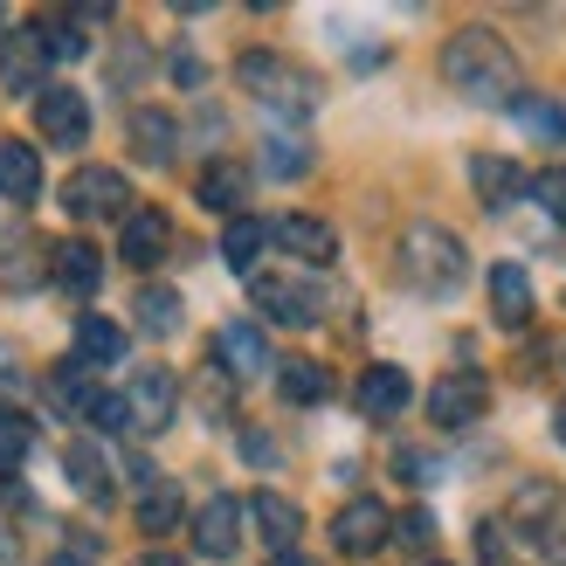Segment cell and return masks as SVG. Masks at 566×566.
I'll use <instances>...</instances> for the list:
<instances>
[{"mask_svg": "<svg viewBox=\"0 0 566 566\" xmlns=\"http://www.w3.org/2000/svg\"><path fill=\"white\" fill-rule=\"evenodd\" d=\"M442 83L470 104L512 111L518 104V55L504 49V35H491V28H457V35L442 42Z\"/></svg>", "mask_w": 566, "mask_h": 566, "instance_id": "1", "label": "cell"}, {"mask_svg": "<svg viewBox=\"0 0 566 566\" xmlns=\"http://www.w3.org/2000/svg\"><path fill=\"white\" fill-rule=\"evenodd\" d=\"M408 394H415V380L401 374V366H366V374H359V387H353V401H359V415L394 421V415L408 408Z\"/></svg>", "mask_w": 566, "mask_h": 566, "instance_id": "15", "label": "cell"}, {"mask_svg": "<svg viewBox=\"0 0 566 566\" xmlns=\"http://www.w3.org/2000/svg\"><path fill=\"white\" fill-rule=\"evenodd\" d=\"M512 118H518V125H525L532 138H553V146L566 138V104H559V97H525V91H518Z\"/></svg>", "mask_w": 566, "mask_h": 566, "instance_id": "32", "label": "cell"}, {"mask_svg": "<svg viewBox=\"0 0 566 566\" xmlns=\"http://www.w3.org/2000/svg\"><path fill=\"white\" fill-rule=\"evenodd\" d=\"M174 83H201V55L180 49V55H174Z\"/></svg>", "mask_w": 566, "mask_h": 566, "instance_id": "39", "label": "cell"}, {"mask_svg": "<svg viewBox=\"0 0 566 566\" xmlns=\"http://www.w3.org/2000/svg\"><path fill=\"white\" fill-rule=\"evenodd\" d=\"M283 401H297V408H318L325 401V394H332V374H325V366L318 359H283Z\"/></svg>", "mask_w": 566, "mask_h": 566, "instance_id": "28", "label": "cell"}, {"mask_svg": "<svg viewBox=\"0 0 566 566\" xmlns=\"http://www.w3.org/2000/svg\"><path fill=\"white\" fill-rule=\"evenodd\" d=\"M242 457L256 470H276V442H263V429H242Z\"/></svg>", "mask_w": 566, "mask_h": 566, "instance_id": "36", "label": "cell"}, {"mask_svg": "<svg viewBox=\"0 0 566 566\" xmlns=\"http://www.w3.org/2000/svg\"><path fill=\"white\" fill-rule=\"evenodd\" d=\"M491 318L504 332H525L532 325V276L518 263H491Z\"/></svg>", "mask_w": 566, "mask_h": 566, "instance_id": "18", "label": "cell"}, {"mask_svg": "<svg viewBox=\"0 0 566 566\" xmlns=\"http://www.w3.org/2000/svg\"><path fill=\"white\" fill-rule=\"evenodd\" d=\"M35 193H42V159L28 153L21 138H0V201L35 208Z\"/></svg>", "mask_w": 566, "mask_h": 566, "instance_id": "20", "label": "cell"}, {"mask_svg": "<svg viewBox=\"0 0 566 566\" xmlns=\"http://www.w3.org/2000/svg\"><path fill=\"white\" fill-rule=\"evenodd\" d=\"M166 249H174V221H166L159 208H132L125 214V235H118V256L132 270H159Z\"/></svg>", "mask_w": 566, "mask_h": 566, "instance_id": "13", "label": "cell"}, {"mask_svg": "<svg viewBox=\"0 0 566 566\" xmlns=\"http://www.w3.org/2000/svg\"><path fill=\"white\" fill-rule=\"evenodd\" d=\"M553 436H559V442H566V401H559V408H553Z\"/></svg>", "mask_w": 566, "mask_h": 566, "instance_id": "44", "label": "cell"}, {"mask_svg": "<svg viewBox=\"0 0 566 566\" xmlns=\"http://www.w3.org/2000/svg\"><path fill=\"white\" fill-rule=\"evenodd\" d=\"M193 193H201V208L214 214H242L249 208V166L242 159H214L201 180H193Z\"/></svg>", "mask_w": 566, "mask_h": 566, "instance_id": "21", "label": "cell"}, {"mask_svg": "<svg viewBox=\"0 0 566 566\" xmlns=\"http://www.w3.org/2000/svg\"><path fill=\"white\" fill-rule=\"evenodd\" d=\"M235 83L270 111V118H291L297 125V118L318 111V76H304L297 63H283V55H270V49H242Z\"/></svg>", "mask_w": 566, "mask_h": 566, "instance_id": "3", "label": "cell"}, {"mask_svg": "<svg viewBox=\"0 0 566 566\" xmlns=\"http://www.w3.org/2000/svg\"><path fill=\"white\" fill-rule=\"evenodd\" d=\"M49 401L63 408L70 421H83V415H91V401H97V380H83V366H76V359H63V366L49 374Z\"/></svg>", "mask_w": 566, "mask_h": 566, "instance_id": "27", "label": "cell"}, {"mask_svg": "<svg viewBox=\"0 0 566 566\" xmlns=\"http://www.w3.org/2000/svg\"><path fill=\"white\" fill-rule=\"evenodd\" d=\"M0 380H21V353L14 346H0Z\"/></svg>", "mask_w": 566, "mask_h": 566, "instance_id": "40", "label": "cell"}, {"mask_svg": "<svg viewBox=\"0 0 566 566\" xmlns=\"http://www.w3.org/2000/svg\"><path fill=\"white\" fill-rule=\"evenodd\" d=\"M132 159H146V166H174L180 159V125L166 118L159 104L132 111Z\"/></svg>", "mask_w": 566, "mask_h": 566, "instance_id": "16", "label": "cell"}, {"mask_svg": "<svg viewBox=\"0 0 566 566\" xmlns=\"http://www.w3.org/2000/svg\"><path fill=\"white\" fill-rule=\"evenodd\" d=\"M401 539H408V546H421V539H436V525H429V512H408V518H401Z\"/></svg>", "mask_w": 566, "mask_h": 566, "instance_id": "37", "label": "cell"}, {"mask_svg": "<svg viewBox=\"0 0 566 566\" xmlns=\"http://www.w3.org/2000/svg\"><path fill=\"white\" fill-rule=\"evenodd\" d=\"M525 187L546 201V214H559V221H566V159H559V166H546V174H539V180H525Z\"/></svg>", "mask_w": 566, "mask_h": 566, "instance_id": "35", "label": "cell"}, {"mask_svg": "<svg viewBox=\"0 0 566 566\" xmlns=\"http://www.w3.org/2000/svg\"><path fill=\"white\" fill-rule=\"evenodd\" d=\"M470 187L484 193V208H491V214H504V208H512L518 193H525V174H518L512 159H497V153H476V159H470Z\"/></svg>", "mask_w": 566, "mask_h": 566, "instance_id": "22", "label": "cell"}, {"mask_svg": "<svg viewBox=\"0 0 566 566\" xmlns=\"http://www.w3.org/2000/svg\"><path fill=\"white\" fill-rule=\"evenodd\" d=\"M111 359H125V325L83 311L76 318V366H111Z\"/></svg>", "mask_w": 566, "mask_h": 566, "instance_id": "23", "label": "cell"}, {"mask_svg": "<svg viewBox=\"0 0 566 566\" xmlns=\"http://www.w3.org/2000/svg\"><path fill=\"white\" fill-rule=\"evenodd\" d=\"M132 566H180V559H174V553H138Z\"/></svg>", "mask_w": 566, "mask_h": 566, "instance_id": "41", "label": "cell"}, {"mask_svg": "<svg viewBox=\"0 0 566 566\" xmlns=\"http://www.w3.org/2000/svg\"><path fill=\"white\" fill-rule=\"evenodd\" d=\"M193 553H208V559L242 553V504L229 491H214L201 512H193Z\"/></svg>", "mask_w": 566, "mask_h": 566, "instance_id": "11", "label": "cell"}, {"mask_svg": "<svg viewBox=\"0 0 566 566\" xmlns=\"http://www.w3.org/2000/svg\"><path fill=\"white\" fill-rule=\"evenodd\" d=\"M263 174L270 180H304L311 174V146H304V138H291V132H270L263 138Z\"/></svg>", "mask_w": 566, "mask_h": 566, "instance_id": "30", "label": "cell"}, {"mask_svg": "<svg viewBox=\"0 0 566 566\" xmlns=\"http://www.w3.org/2000/svg\"><path fill=\"white\" fill-rule=\"evenodd\" d=\"M63 214L76 221H125L132 214V180L118 166H76L63 180Z\"/></svg>", "mask_w": 566, "mask_h": 566, "instance_id": "4", "label": "cell"}, {"mask_svg": "<svg viewBox=\"0 0 566 566\" xmlns=\"http://www.w3.org/2000/svg\"><path fill=\"white\" fill-rule=\"evenodd\" d=\"M132 318L146 325L153 338H166V332H180L187 304H180V291H166V283H138V297H132Z\"/></svg>", "mask_w": 566, "mask_h": 566, "instance_id": "25", "label": "cell"}, {"mask_svg": "<svg viewBox=\"0 0 566 566\" xmlns=\"http://www.w3.org/2000/svg\"><path fill=\"white\" fill-rule=\"evenodd\" d=\"M49 566H91V559H83V553H55Z\"/></svg>", "mask_w": 566, "mask_h": 566, "instance_id": "43", "label": "cell"}, {"mask_svg": "<svg viewBox=\"0 0 566 566\" xmlns=\"http://www.w3.org/2000/svg\"><path fill=\"white\" fill-rule=\"evenodd\" d=\"M387 539H394V512H387L380 497H353L346 512L332 518V546L346 553V559H366V553H380Z\"/></svg>", "mask_w": 566, "mask_h": 566, "instance_id": "7", "label": "cell"}, {"mask_svg": "<svg viewBox=\"0 0 566 566\" xmlns=\"http://www.w3.org/2000/svg\"><path fill=\"white\" fill-rule=\"evenodd\" d=\"M83 421H91V429H104V436H132L125 394H104V387H97V401H91V415H83Z\"/></svg>", "mask_w": 566, "mask_h": 566, "instance_id": "33", "label": "cell"}, {"mask_svg": "<svg viewBox=\"0 0 566 566\" xmlns=\"http://www.w3.org/2000/svg\"><path fill=\"white\" fill-rule=\"evenodd\" d=\"M214 359H221V374H235V380H263L270 374V338L263 325H221L214 332Z\"/></svg>", "mask_w": 566, "mask_h": 566, "instance_id": "12", "label": "cell"}, {"mask_svg": "<svg viewBox=\"0 0 566 566\" xmlns=\"http://www.w3.org/2000/svg\"><path fill=\"white\" fill-rule=\"evenodd\" d=\"M180 408V380L166 366H138V380L125 387V415H132V436H159Z\"/></svg>", "mask_w": 566, "mask_h": 566, "instance_id": "6", "label": "cell"}, {"mask_svg": "<svg viewBox=\"0 0 566 566\" xmlns=\"http://www.w3.org/2000/svg\"><path fill=\"white\" fill-rule=\"evenodd\" d=\"M28 449H35V421L0 401V476H14V470L28 463Z\"/></svg>", "mask_w": 566, "mask_h": 566, "instance_id": "31", "label": "cell"}, {"mask_svg": "<svg viewBox=\"0 0 566 566\" xmlns=\"http://www.w3.org/2000/svg\"><path fill=\"white\" fill-rule=\"evenodd\" d=\"M249 518H256V532H263V546H276V553H297V539H304V512L283 491H256L249 497Z\"/></svg>", "mask_w": 566, "mask_h": 566, "instance_id": "17", "label": "cell"}, {"mask_svg": "<svg viewBox=\"0 0 566 566\" xmlns=\"http://www.w3.org/2000/svg\"><path fill=\"white\" fill-rule=\"evenodd\" d=\"M249 297H256V311L270 325H318V283L304 276H249Z\"/></svg>", "mask_w": 566, "mask_h": 566, "instance_id": "5", "label": "cell"}, {"mask_svg": "<svg viewBox=\"0 0 566 566\" xmlns=\"http://www.w3.org/2000/svg\"><path fill=\"white\" fill-rule=\"evenodd\" d=\"M401 276L421 297H457L470 276V249L442 229V221H408L401 229Z\"/></svg>", "mask_w": 566, "mask_h": 566, "instance_id": "2", "label": "cell"}, {"mask_svg": "<svg viewBox=\"0 0 566 566\" xmlns=\"http://www.w3.org/2000/svg\"><path fill=\"white\" fill-rule=\"evenodd\" d=\"M0 566H21V553H14V518H8V504H0Z\"/></svg>", "mask_w": 566, "mask_h": 566, "instance_id": "38", "label": "cell"}, {"mask_svg": "<svg viewBox=\"0 0 566 566\" xmlns=\"http://www.w3.org/2000/svg\"><path fill=\"white\" fill-rule=\"evenodd\" d=\"M49 270H55V291H70V297H91L97 283H104V256L91 242H55L49 249Z\"/></svg>", "mask_w": 566, "mask_h": 566, "instance_id": "19", "label": "cell"}, {"mask_svg": "<svg viewBox=\"0 0 566 566\" xmlns=\"http://www.w3.org/2000/svg\"><path fill=\"white\" fill-rule=\"evenodd\" d=\"M42 42H49V63H76L83 55V21H42Z\"/></svg>", "mask_w": 566, "mask_h": 566, "instance_id": "34", "label": "cell"}, {"mask_svg": "<svg viewBox=\"0 0 566 566\" xmlns=\"http://www.w3.org/2000/svg\"><path fill=\"white\" fill-rule=\"evenodd\" d=\"M270 566H311L304 553H270Z\"/></svg>", "mask_w": 566, "mask_h": 566, "instance_id": "42", "label": "cell"}, {"mask_svg": "<svg viewBox=\"0 0 566 566\" xmlns=\"http://www.w3.org/2000/svg\"><path fill=\"white\" fill-rule=\"evenodd\" d=\"M63 470H70V484L91 497V504H111V497H118V491H111V463H104V449H97V442H70Z\"/></svg>", "mask_w": 566, "mask_h": 566, "instance_id": "24", "label": "cell"}, {"mask_svg": "<svg viewBox=\"0 0 566 566\" xmlns=\"http://www.w3.org/2000/svg\"><path fill=\"white\" fill-rule=\"evenodd\" d=\"M270 242L283 249V256L311 263V270H325V263L338 256V235H332V221H318V214H276V221H270Z\"/></svg>", "mask_w": 566, "mask_h": 566, "instance_id": "8", "label": "cell"}, {"mask_svg": "<svg viewBox=\"0 0 566 566\" xmlns=\"http://www.w3.org/2000/svg\"><path fill=\"white\" fill-rule=\"evenodd\" d=\"M42 76H49V42H42V21H35V28L0 42V83L14 97H28V91H42Z\"/></svg>", "mask_w": 566, "mask_h": 566, "instance_id": "10", "label": "cell"}, {"mask_svg": "<svg viewBox=\"0 0 566 566\" xmlns=\"http://www.w3.org/2000/svg\"><path fill=\"white\" fill-rule=\"evenodd\" d=\"M263 242H270V221L235 214V221H229V235H221V263L249 276V270H256V256H263Z\"/></svg>", "mask_w": 566, "mask_h": 566, "instance_id": "26", "label": "cell"}, {"mask_svg": "<svg viewBox=\"0 0 566 566\" xmlns=\"http://www.w3.org/2000/svg\"><path fill=\"white\" fill-rule=\"evenodd\" d=\"M180 518H187V504H180L174 484H153L146 497H138V532H146V539H166V532H174Z\"/></svg>", "mask_w": 566, "mask_h": 566, "instance_id": "29", "label": "cell"}, {"mask_svg": "<svg viewBox=\"0 0 566 566\" xmlns=\"http://www.w3.org/2000/svg\"><path fill=\"white\" fill-rule=\"evenodd\" d=\"M35 125H42L49 146H83V138H91V104H83V91H42Z\"/></svg>", "mask_w": 566, "mask_h": 566, "instance_id": "14", "label": "cell"}, {"mask_svg": "<svg viewBox=\"0 0 566 566\" xmlns=\"http://www.w3.org/2000/svg\"><path fill=\"white\" fill-rule=\"evenodd\" d=\"M484 401H491L484 374H449V380L429 387V421L436 429H470V421L484 415Z\"/></svg>", "mask_w": 566, "mask_h": 566, "instance_id": "9", "label": "cell"}]
</instances>
